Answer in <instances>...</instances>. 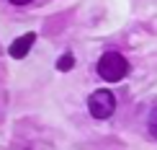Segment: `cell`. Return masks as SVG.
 <instances>
[{"label":"cell","mask_w":157,"mask_h":150,"mask_svg":"<svg viewBox=\"0 0 157 150\" xmlns=\"http://www.w3.org/2000/svg\"><path fill=\"white\" fill-rule=\"evenodd\" d=\"M126 73H129V62H126L124 55H119V52H106V55L98 60V75H101L103 80H108V83L121 80Z\"/></svg>","instance_id":"cell-1"},{"label":"cell","mask_w":157,"mask_h":150,"mask_svg":"<svg viewBox=\"0 0 157 150\" xmlns=\"http://www.w3.org/2000/svg\"><path fill=\"white\" fill-rule=\"evenodd\" d=\"M88 109L95 119H108L116 109V99L111 91H95L93 96L88 99Z\"/></svg>","instance_id":"cell-2"},{"label":"cell","mask_w":157,"mask_h":150,"mask_svg":"<svg viewBox=\"0 0 157 150\" xmlns=\"http://www.w3.org/2000/svg\"><path fill=\"white\" fill-rule=\"evenodd\" d=\"M34 34H26L23 39H16V42H13V47H10V55L13 57H23L26 55V52H29V47H31V44H34Z\"/></svg>","instance_id":"cell-3"},{"label":"cell","mask_w":157,"mask_h":150,"mask_svg":"<svg viewBox=\"0 0 157 150\" xmlns=\"http://www.w3.org/2000/svg\"><path fill=\"white\" fill-rule=\"evenodd\" d=\"M147 129H149V135L157 140V106L149 111V119H147Z\"/></svg>","instance_id":"cell-4"},{"label":"cell","mask_w":157,"mask_h":150,"mask_svg":"<svg viewBox=\"0 0 157 150\" xmlns=\"http://www.w3.org/2000/svg\"><path fill=\"white\" fill-rule=\"evenodd\" d=\"M70 65H72V57H64V60H59V67H64V70H67Z\"/></svg>","instance_id":"cell-5"},{"label":"cell","mask_w":157,"mask_h":150,"mask_svg":"<svg viewBox=\"0 0 157 150\" xmlns=\"http://www.w3.org/2000/svg\"><path fill=\"white\" fill-rule=\"evenodd\" d=\"M8 3H13V5H26V3H31V0H8Z\"/></svg>","instance_id":"cell-6"}]
</instances>
